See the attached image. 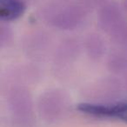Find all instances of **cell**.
<instances>
[{
    "label": "cell",
    "mask_w": 127,
    "mask_h": 127,
    "mask_svg": "<svg viewBox=\"0 0 127 127\" xmlns=\"http://www.w3.org/2000/svg\"><path fill=\"white\" fill-rule=\"evenodd\" d=\"M78 110L94 117L116 118L127 122V103H118L116 104H81L78 105Z\"/></svg>",
    "instance_id": "6da1fadb"
},
{
    "label": "cell",
    "mask_w": 127,
    "mask_h": 127,
    "mask_svg": "<svg viewBox=\"0 0 127 127\" xmlns=\"http://www.w3.org/2000/svg\"><path fill=\"white\" fill-rule=\"evenodd\" d=\"M24 11L25 6L20 0H0V16L3 19H16Z\"/></svg>",
    "instance_id": "7a4b0ae2"
}]
</instances>
